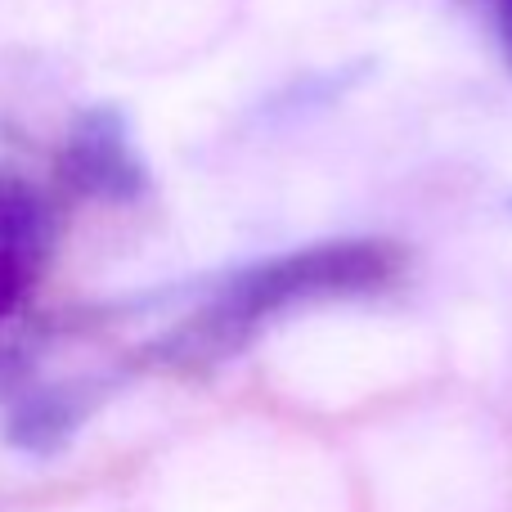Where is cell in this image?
Here are the masks:
<instances>
[{
  "label": "cell",
  "mask_w": 512,
  "mask_h": 512,
  "mask_svg": "<svg viewBox=\"0 0 512 512\" xmlns=\"http://www.w3.org/2000/svg\"><path fill=\"white\" fill-rule=\"evenodd\" d=\"M490 9H495V18H499V32H504L508 59H512V0H490Z\"/></svg>",
  "instance_id": "cell-5"
},
{
  "label": "cell",
  "mask_w": 512,
  "mask_h": 512,
  "mask_svg": "<svg viewBox=\"0 0 512 512\" xmlns=\"http://www.w3.org/2000/svg\"><path fill=\"white\" fill-rule=\"evenodd\" d=\"M59 185L72 198L95 203H140L153 189L149 167L131 140V122L113 104H90L72 117L59 144Z\"/></svg>",
  "instance_id": "cell-2"
},
{
  "label": "cell",
  "mask_w": 512,
  "mask_h": 512,
  "mask_svg": "<svg viewBox=\"0 0 512 512\" xmlns=\"http://www.w3.org/2000/svg\"><path fill=\"white\" fill-rule=\"evenodd\" d=\"M405 274V248L396 239H328L310 248L274 252L216 279L207 297L153 337L140 364L171 373H207L248 351L274 319L319 301L373 297Z\"/></svg>",
  "instance_id": "cell-1"
},
{
  "label": "cell",
  "mask_w": 512,
  "mask_h": 512,
  "mask_svg": "<svg viewBox=\"0 0 512 512\" xmlns=\"http://www.w3.org/2000/svg\"><path fill=\"white\" fill-rule=\"evenodd\" d=\"M54 248L50 198L18 176H0V328L23 310Z\"/></svg>",
  "instance_id": "cell-3"
},
{
  "label": "cell",
  "mask_w": 512,
  "mask_h": 512,
  "mask_svg": "<svg viewBox=\"0 0 512 512\" xmlns=\"http://www.w3.org/2000/svg\"><path fill=\"white\" fill-rule=\"evenodd\" d=\"M104 400V382H68V387H32L9 405L5 436L23 454H54L77 436V427Z\"/></svg>",
  "instance_id": "cell-4"
}]
</instances>
